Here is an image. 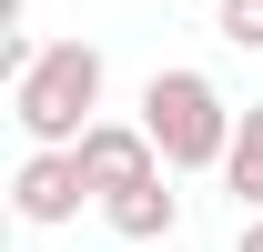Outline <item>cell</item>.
Listing matches in <instances>:
<instances>
[{"label": "cell", "mask_w": 263, "mask_h": 252, "mask_svg": "<svg viewBox=\"0 0 263 252\" xmlns=\"http://www.w3.org/2000/svg\"><path fill=\"white\" fill-rule=\"evenodd\" d=\"M101 51L91 40H41L31 71H10V121L31 131V141H81L101 121Z\"/></svg>", "instance_id": "obj_1"}, {"label": "cell", "mask_w": 263, "mask_h": 252, "mask_svg": "<svg viewBox=\"0 0 263 252\" xmlns=\"http://www.w3.org/2000/svg\"><path fill=\"white\" fill-rule=\"evenodd\" d=\"M142 121H152V141H162L172 172H223L243 111H223L213 71H152V81H142Z\"/></svg>", "instance_id": "obj_2"}, {"label": "cell", "mask_w": 263, "mask_h": 252, "mask_svg": "<svg viewBox=\"0 0 263 252\" xmlns=\"http://www.w3.org/2000/svg\"><path fill=\"white\" fill-rule=\"evenodd\" d=\"M81 202H101L91 172H81V152H71V141H31V161L10 172V212L31 222V232H61Z\"/></svg>", "instance_id": "obj_3"}, {"label": "cell", "mask_w": 263, "mask_h": 252, "mask_svg": "<svg viewBox=\"0 0 263 252\" xmlns=\"http://www.w3.org/2000/svg\"><path fill=\"white\" fill-rule=\"evenodd\" d=\"M71 152H81L91 192H122V182H142V172H172V161H162V141H152V121H91Z\"/></svg>", "instance_id": "obj_4"}, {"label": "cell", "mask_w": 263, "mask_h": 252, "mask_svg": "<svg viewBox=\"0 0 263 252\" xmlns=\"http://www.w3.org/2000/svg\"><path fill=\"white\" fill-rule=\"evenodd\" d=\"M101 222H111L122 242H172V232H182V192H172V172H142V182L101 192Z\"/></svg>", "instance_id": "obj_5"}, {"label": "cell", "mask_w": 263, "mask_h": 252, "mask_svg": "<svg viewBox=\"0 0 263 252\" xmlns=\"http://www.w3.org/2000/svg\"><path fill=\"white\" fill-rule=\"evenodd\" d=\"M223 192H233V212H263V101L233 121V152H223Z\"/></svg>", "instance_id": "obj_6"}, {"label": "cell", "mask_w": 263, "mask_h": 252, "mask_svg": "<svg viewBox=\"0 0 263 252\" xmlns=\"http://www.w3.org/2000/svg\"><path fill=\"white\" fill-rule=\"evenodd\" d=\"M213 31L233 51H263V0H213Z\"/></svg>", "instance_id": "obj_7"}, {"label": "cell", "mask_w": 263, "mask_h": 252, "mask_svg": "<svg viewBox=\"0 0 263 252\" xmlns=\"http://www.w3.org/2000/svg\"><path fill=\"white\" fill-rule=\"evenodd\" d=\"M233 252H263V212H253V222H243V232H233Z\"/></svg>", "instance_id": "obj_8"}]
</instances>
